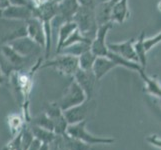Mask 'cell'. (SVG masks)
Masks as SVG:
<instances>
[{
    "instance_id": "1",
    "label": "cell",
    "mask_w": 161,
    "mask_h": 150,
    "mask_svg": "<svg viewBox=\"0 0 161 150\" xmlns=\"http://www.w3.org/2000/svg\"><path fill=\"white\" fill-rule=\"evenodd\" d=\"M73 21L77 24V28L82 33V35L92 42L98 29L95 8L80 6L74 15Z\"/></svg>"
},
{
    "instance_id": "2",
    "label": "cell",
    "mask_w": 161,
    "mask_h": 150,
    "mask_svg": "<svg viewBox=\"0 0 161 150\" xmlns=\"http://www.w3.org/2000/svg\"><path fill=\"white\" fill-rule=\"evenodd\" d=\"M51 67L55 69L60 74H63L65 76L73 77L74 74L79 69V61L78 57L73 56V55L59 53L52 59H49L45 62H43L41 65V68Z\"/></svg>"
},
{
    "instance_id": "3",
    "label": "cell",
    "mask_w": 161,
    "mask_h": 150,
    "mask_svg": "<svg viewBox=\"0 0 161 150\" xmlns=\"http://www.w3.org/2000/svg\"><path fill=\"white\" fill-rule=\"evenodd\" d=\"M87 121H81L76 124H69L67 127L66 133L88 145H95V144H112L115 139L112 137H104V136H96L90 133L86 128Z\"/></svg>"
},
{
    "instance_id": "4",
    "label": "cell",
    "mask_w": 161,
    "mask_h": 150,
    "mask_svg": "<svg viewBox=\"0 0 161 150\" xmlns=\"http://www.w3.org/2000/svg\"><path fill=\"white\" fill-rule=\"evenodd\" d=\"M87 100L86 93L82 89L81 86L74 79L71 81L65 94L60 99L58 105L63 111L67 110L71 107H74L76 105L82 104Z\"/></svg>"
},
{
    "instance_id": "5",
    "label": "cell",
    "mask_w": 161,
    "mask_h": 150,
    "mask_svg": "<svg viewBox=\"0 0 161 150\" xmlns=\"http://www.w3.org/2000/svg\"><path fill=\"white\" fill-rule=\"evenodd\" d=\"M7 44H9L17 53L25 57H30V58L33 56L40 57L42 51L44 52L43 47H41L35 41H33L28 36L18 38V39H15Z\"/></svg>"
},
{
    "instance_id": "6",
    "label": "cell",
    "mask_w": 161,
    "mask_h": 150,
    "mask_svg": "<svg viewBox=\"0 0 161 150\" xmlns=\"http://www.w3.org/2000/svg\"><path fill=\"white\" fill-rule=\"evenodd\" d=\"M113 28V22H108L106 24L99 25L96 32V35L91 42L90 50L96 55L99 56H107L109 52L108 43L106 41V37L108 32Z\"/></svg>"
},
{
    "instance_id": "7",
    "label": "cell",
    "mask_w": 161,
    "mask_h": 150,
    "mask_svg": "<svg viewBox=\"0 0 161 150\" xmlns=\"http://www.w3.org/2000/svg\"><path fill=\"white\" fill-rule=\"evenodd\" d=\"M93 104H95V102H94L92 99H87L86 101L83 102L82 104L76 105L74 107H71L67 110L63 111L65 118L68 122V125L76 124V123H79L81 121L86 120Z\"/></svg>"
},
{
    "instance_id": "8",
    "label": "cell",
    "mask_w": 161,
    "mask_h": 150,
    "mask_svg": "<svg viewBox=\"0 0 161 150\" xmlns=\"http://www.w3.org/2000/svg\"><path fill=\"white\" fill-rule=\"evenodd\" d=\"M45 112L53 122L54 132L56 134H65L68 127V122L64 116L63 110L60 108L58 103L49 104Z\"/></svg>"
},
{
    "instance_id": "9",
    "label": "cell",
    "mask_w": 161,
    "mask_h": 150,
    "mask_svg": "<svg viewBox=\"0 0 161 150\" xmlns=\"http://www.w3.org/2000/svg\"><path fill=\"white\" fill-rule=\"evenodd\" d=\"M73 79L78 83L82 89L84 90V92L86 93L87 99H92L94 90H95L96 82L98 81L95 74L93 73V71L92 70L86 71V70H82L79 68L74 74Z\"/></svg>"
},
{
    "instance_id": "10",
    "label": "cell",
    "mask_w": 161,
    "mask_h": 150,
    "mask_svg": "<svg viewBox=\"0 0 161 150\" xmlns=\"http://www.w3.org/2000/svg\"><path fill=\"white\" fill-rule=\"evenodd\" d=\"M51 144H54L53 150H90V145L69 136L67 133L57 134Z\"/></svg>"
},
{
    "instance_id": "11",
    "label": "cell",
    "mask_w": 161,
    "mask_h": 150,
    "mask_svg": "<svg viewBox=\"0 0 161 150\" xmlns=\"http://www.w3.org/2000/svg\"><path fill=\"white\" fill-rule=\"evenodd\" d=\"M34 16L33 6L24 5H9L2 10V17L10 20L27 21Z\"/></svg>"
},
{
    "instance_id": "12",
    "label": "cell",
    "mask_w": 161,
    "mask_h": 150,
    "mask_svg": "<svg viewBox=\"0 0 161 150\" xmlns=\"http://www.w3.org/2000/svg\"><path fill=\"white\" fill-rule=\"evenodd\" d=\"M26 29H27V36L30 37L33 41L38 43L43 49H45V31H44V26L42 21L33 16L32 18L26 21Z\"/></svg>"
},
{
    "instance_id": "13",
    "label": "cell",
    "mask_w": 161,
    "mask_h": 150,
    "mask_svg": "<svg viewBox=\"0 0 161 150\" xmlns=\"http://www.w3.org/2000/svg\"><path fill=\"white\" fill-rule=\"evenodd\" d=\"M134 42H135L134 38H131V39L122 41V42L108 43V48L110 51L118 54L126 59L135 61V62H139L136 52H135V49H134Z\"/></svg>"
},
{
    "instance_id": "14",
    "label": "cell",
    "mask_w": 161,
    "mask_h": 150,
    "mask_svg": "<svg viewBox=\"0 0 161 150\" xmlns=\"http://www.w3.org/2000/svg\"><path fill=\"white\" fill-rule=\"evenodd\" d=\"M57 5L58 14L55 19L58 20L60 24L73 20L74 15L80 7V4L77 0H63L62 2L57 3Z\"/></svg>"
},
{
    "instance_id": "15",
    "label": "cell",
    "mask_w": 161,
    "mask_h": 150,
    "mask_svg": "<svg viewBox=\"0 0 161 150\" xmlns=\"http://www.w3.org/2000/svg\"><path fill=\"white\" fill-rule=\"evenodd\" d=\"M130 17V9L128 0H117L113 5L111 13V22L123 24Z\"/></svg>"
},
{
    "instance_id": "16",
    "label": "cell",
    "mask_w": 161,
    "mask_h": 150,
    "mask_svg": "<svg viewBox=\"0 0 161 150\" xmlns=\"http://www.w3.org/2000/svg\"><path fill=\"white\" fill-rule=\"evenodd\" d=\"M117 0H107V1H98L95 6V14L98 26L111 22V13L113 5Z\"/></svg>"
},
{
    "instance_id": "17",
    "label": "cell",
    "mask_w": 161,
    "mask_h": 150,
    "mask_svg": "<svg viewBox=\"0 0 161 150\" xmlns=\"http://www.w3.org/2000/svg\"><path fill=\"white\" fill-rule=\"evenodd\" d=\"M115 67H117V65L112 59H110L107 56H99L96 58L95 63L93 65V73L95 74L97 80H101L103 77L108 74Z\"/></svg>"
},
{
    "instance_id": "18",
    "label": "cell",
    "mask_w": 161,
    "mask_h": 150,
    "mask_svg": "<svg viewBox=\"0 0 161 150\" xmlns=\"http://www.w3.org/2000/svg\"><path fill=\"white\" fill-rule=\"evenodd\" d=\"M77 29V24L73 20L64 22L57 29V42H56V54L60 53L64 42L68 39L70 35Z\"/></svg>"
},
{
    "instance_id": "19",
    "label": "cell",
    "mask_w": 161,
    "mask_h": 150,
    "mask_svg": "<svg viewBox=\"0 0 161 150\" xmlns=\"http://www.w3.org/2000/svg\"><path fill=\"white\" fill-rule=\"evenodd\" d=\"M139 75L141 76V78L144 82V91L146 93L150 94V95L156 97L157 99L161 98V84L160 82L154 78L146 74L145 70H142L139 72Z\"/></svg>"
},
{
    "instance_id": "20",
    "label": "cell",
    "mask_w": 161,
    "mask_h": 150,
    "mask_svg": "<svg viewBox=\"0 0 161 150\" xmlns=\"http://www.w3.org/2000/svg\"><path fill=\"white\" fill-rule=\"evenodd\" d=\"M107 57H109L110 59H112L116 63V65H117V67H118V66H121V67H124L126 69L136 71V72H138V73H139V72L142 71V70H145V67H143V66L139 62H135V61L128 60V59L120 56V55H118V54L110 51V50H109V52L107 54Z\"/></svg>"
},
{
    "instance_id": "21",
    "label": "cell",
    "mask_w": 161,
    "mask_h": 150,
    "mask_svg": "<svg viewBox=\"0 0 161 150\" xmlns=\"http://www.w3.org/2000/svg\"><path fill=\"white\" fill-rule=\"evenodd\" d=\"M30 129L33 133V135H34V137L37 138L38 140H40L42 143L51 144L57 136V134L54 131L42 128V127L37 126V125H32L30 127Z\"/></svg>"
},
{
    "instance_id": "22",
    "label": "cell",
    "mask_w": 161,
    "mask_h": 150,
    "mask_svg": "<svg viewBox=\"0 0 161 150\" xmlns=\"http://www.w3.org/2000/svg\"><path fill=\"white\" fill-rule=\"evenodd\" d=\"M144 39H145V32L141 31L139 36L137 37V39H135L134 42V49L136 55L139 60V63L143 66V67L146 68V64H147V51L145 49V45H144Z\"/></svg>"
},
{
    "instance_id": "23",
    "label": "cell",
    "mask_w": 161,
    "mask_h": 150,
    "mask_svg": "<svg viewBox=\"0 0 161 150\" xmlns=\"http://www.w3.org/2000/svg\"><path fill=\"white\" fill-rule=\"evenodd\" d=\"M7 119H8L9 130L12 137L19 134V133L23 130L25 125L27 124L23 118V116H20L17 114H10Z\"/></svg>"
},
{
    "instance_id": "24",
    "label": "cell",
    "mask_w": 161,
    "mask_h": 150,
    "mask_svg": "<svg viewBox=\"0 0 161 150\" xmlns=\"http://www.w3.org/2000/svg\"><path fill=\"white\" fill-rule=\"evenodd\" d=\"M90 47H91L90 42H78V43L72 44L70 46L63 48L60 51V53L69 54V55H73V56H76V57H79L81 54L88 51V50H90Z\"/></svg>"
},
{
    "instance_id": "25",
    "label": "cell",
    "mask_w": 161,
    "mask_h": 150,
    "mask_svg": "<svg viewBox=\"0 0 161 150\" xmlns=\"http://www.w3.org/2000/svg\"><path fill=\"white\" fill-rule=\"evenodd\" d=\"M96 58L97 56L91 51V50H88V51L84 52L78 57L79 68L82 70L91 71L93 69V65L95 63Z\"/></svg>"
},
{
    "instance_id": "26",
    "label": "cell",
    "mask_w": 161,
    "mask_h": 150,
    "mask_svg": "<svg viewBox=\"0 0 161 150\" xmlns=\"http://www.w3.org/2000/svg\"><path fill=\"white\" fill-rule=\"evenodd\" d=\"M32 123H33V125H37V126L42 127V128L54 131L53 122L50 118H49V116L46 114V112H43L42 114L38 115L36 118H34V120H32Z\"/></svg>"
},
{
    "instance_id": "27",
    "label": "cell",
    "mask_w": 161,
    "mask_h": 150,
    "mask_svg": "<svg viewBox=\"0 0 161 150\" xmlns=\"http://www.w3.org/2000/svg\"><path fill=\"white\" fill-rule=\"evenodd\" d=\"M78 42H90L91 43V41L89 39H87L85 36H83L82 33L78 30V28H77L70 35V37L68 38V39L64 42V44H63L62 48H61V50H62L63 48H65V47L70 46V45H72V44H75V43H78Z\"/></svg>"
},
{
    "instance_id": "28",
    "label": "cell",
    "mask_w": 161,
    "mask_h": 150,
    "mask_svg": "<svg viewBox=\"0 0 161 150\" xmlns=\"http://www.w3.org/2000/svg\"><path fill=\"white\" fill-rule=\"evenodd\" d=\"M22 131H23V130H22ZM22 131L19 133V134L12 137L11 141L9 143H7L6 145L2 148V150H23V149H22V144H21Z\"/></svg>"
},
{
    "instance_id": "29",
    "label": "cell",
    "mask_w": 161,
    "mask_h": 150,
    "mask_svg": "<svg viewBox=\"0 0 161 150\" xmlns=\"http://www.w3.org/2000/svg\"><path fill=\"white\" fill-rule=\"evenodd\" d=\"M159 43H161V31L158 32L156 35L148 38L145 37V39H144V45H145V49L147 52L150 51L155 46H157Z\"/></svg>"
},
{
    "instance_id": "30",
    "label": "cell",
    "mask_w": 161,
    "mask_h": 150,
    "mask_svg": "<svg viewBox=\"0 0 161 150\" xmlns=\"http://www.w3.org/2000/svg\"><path fill=\"white\" fill-rule=\"evenodd\" d=\"M146 141L151 145L161 149V138L158 135H149L148 137H146Z\"/></svg>"
},
{
    "instance_id": "31",
    "label": "cell",
    "mask_w": 161,
    "mask_h": 150,
    "mask_svg": "<svg viewBox=\"0 0 161 150\" xmlns=\"http://www.w3.org/2000/svg\"><path fill=\"white\" fill-rule=\"evenodd\" d=\"M80 6L84 7H90V8H95L98 0H77Z\"/></svg>"
},
{
    "instance_id": "32",
    "label": "cell",
    "mask_w": 161,
    "mask_h": 150,
    "mask_svg": "<svg viewBox=\"0 0 161 150\" xmlns=\"http://www.w3.org/2000/svg\"><path fill=\"white\" fill-rule=\"evenodd\" d=\"M41 145H42V142L40 140H38L37 138H34V140L32 141V143L30 144V146L27 150H39Z\"/></svg>"
},
{
    "instance_id": "33",
    "label": "cell",
    "mask_w": 161,
    "mask_h": 150,
    "mask_svg": "<svg viewBox=\"0 0 161 150\" xmlns=\"http://www.w3.org/2000/svg\"><path fill=\"white\" fill-rule=\"evenodd\" d=\"M8 77L4 74V72L1 69V66H0V85H3L5 82H6V79Z\"/></svg>"
},
{
    "instance_id": "34",
    "label": "cell",
    "mask_w": 161,
    "mask_h": 150,
    "mask_svg": "<svg viewBox=\"0 0 161 150\" xmlns=\"http://www.w3.org/2000/svg\"><path fill=\"white\" fill-rule=\"evenodd\" d=\"M10 5L9 0H0V10H3Z\"/></svg>"
},
{
    "instance_id": "35",
    "label": "cell",
    "mask_w": 161,
    "mask_h": 150,
    "mask_svg": "<svg viewBox=\"0 0 161 150\" xmlns=\"http://www.w3.org/2000/svg\"><path fill=\"white\" fill-rule=\"evenodd\" d=\"M28 1L31 3V5L33 7H35V6H38L39 4H41L42 2L46 1V0H28Z\"/></svg>"
},
{
    "instance_id": "36",
    "label": "cell",
    "mask_w": 161,
    "mask_h": 150,
    "mask_svg": "<svg viewBox=\"0 0 161 150\" xmlns=\"http://www.w3.org/2000/svg\"><path fill=\"white\" fill-rule=\"evenodd\" d=\"M39 150H50V144L42 143V145H41V147L39 148Z\"/></svg>"
},
{
    "instance_id": "37",
    "label": "cell",
    "mask_w": 161,
    "mask_h": 150,
    "mask_svg": "<svg viewBox=\"0 0 161 150\" xmlns=\"http://www.w3.org/2000/svg\"><path fill=\"white\" fill-rule=\"evenodd\" d=\"M157 9H158L159 12H161V0H159L158 3H157Z\"/></svg>"
},
{
    "instance_id": "38",
    "label": "cell",
    "mask_w": 161,
    "mask_h": 150,
    "mask_svg": "<svg viewBox=\"0 0 161 150\" xmlns=\"http://www.w3.org/2000/svg\"><path fill=\"white\" fill-rule=\"evenodd\" d=\"M53 1H55V2H56V3H60V2H62L63 0H53Z\"/></svg>"
},
{
    "instance_id": "39",
    "label": "cell",
    "mask_w": 161,
    "mask_h": 150,
    "mask_svg": "<svg viewBox=\"0 0 161 150\" xmlns=\"http://www.w3.org/2000/svg\"><path fill=\"white\" fill-rule=\"evenodd\" d=\"M158 101H159V104H160V107H161V98L158 99Z\"/></svg>"
}]
</instances>
